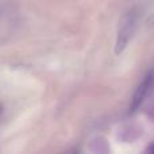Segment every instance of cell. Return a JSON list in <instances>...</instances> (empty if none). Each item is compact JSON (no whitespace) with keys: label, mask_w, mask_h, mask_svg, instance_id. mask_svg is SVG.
I'll return each instance as SVG.
<instances>
[{"label":"cell","mask_w":154,"mask_h":154,"mask_svg":"<svg viewBox=\"0 0 154 154\" xmlns=\"http://www.w3.org/2000/svg\"><path fill=\"white\" fill-rule=\"evenodd\" d=\"M16 14L8 5H0V38L7 37L14 32Z\"/></svg>","instance_id":"3957f363"},{"label":"cell","mask_w":154,"mask_h":154,"mask_svg":"<svg viewBox=\"0 0 154 154\" xmlns=\"http://www.w3.org/2000/svg\"><path fill=\"white\" fill-rule=\"evenodd\" d=\"M153 85H154V76H153V73H150V75H147L145 77L143 81L139 84L138 89H137L135 93H134L133 103H131V111L133 112L137 111V109L141 107V104L146 100V97L149 96Z\"/></svg>","instance_id":"7a4b0ae2"},{"label":"cell","mask_w":154,"mask_h":154,"mask_svg":"<svg viewBox=\"0 0 154 154\" xmlns=\"http://www.w3.org/2000/svg\"><path fill=\"white\" fill-rule=\"evenodd\" d=\"M138 18L139 14L137 8H131L130 11L123 15L120 19L119 29H118V35H116V45H115V51L116 54H120L126 48H127L128 42L131 41L134 32L137 30V24H138Z\"/></svg>","instance_id":"6da1fadb"}]
</instances>
